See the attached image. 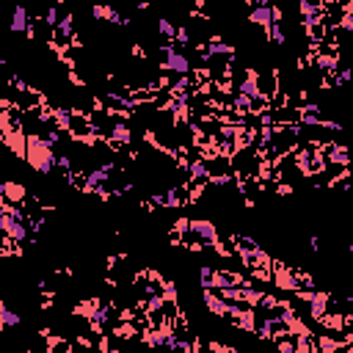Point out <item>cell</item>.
<instances>
[{"mask_svg": "<svg viewBox=\"0 0 353 353\" xmlns=\"http://www.w3.org/2000/svg\"><path fill=\"white\" fill-rule=\"evenodd\" d=\"M190 229H193L199 238H204L207 243H215L218 240V234H215V226L210 224V221H193V224H190Z\"/></svg>", "mask_w": 353, "mask_h": 353, "instance_id": "obj_3", "label": "cell"}, {"mask_svg": "<svg viewBox=\"0 0 353 353\" xmlns=\"http://www.w3.org/2000/svg\"><path fill=\"white\" fill-rule=\"evenodd\" d=\"M248 19L257 22V25L270 28V25H273V9H270V6H265V3H260V6L251 11V17H248Z\"/></svg>", "mask_w": 353, "mask_h": 353, "instance_id": "obj_2", "label": "cell"}, {"mask_svg": "<svg viewBox=\"0 0 353 353\" xmlns=\"http://www.w3.org/2000/svg\"><path fill=\"white\" fill-rule=\"evenodd\" d=\"M204 304L212 306V312H218V315H226V312H232V306H226L224 301H218L212 292H204Z\"/></svg>", "mask_w": 353, "mask_h": 353, "instance_id": "obj_5", "label": "cell"}, {"mask_svg": "<svg viewBox=\"0 0 353 353\" xmlns=\"http://www.w3.org/2000/svg\"><path fill=\"white\" fill-rule=\"evenodd\" d=\"M160 50H163V55H166V61L160 64V66H163V69H171V72H176V75H185V72L190 69L188 58L176 53V47H174V44H163V47H160Z\"/></svg>", "mask_w": 353, "mask_h": 353, "instance_id": "obj_1", "label": "cell"}, {"mask_svg": "<svg viewBox=\"0 0 353 353\" xmlns=\"http://www.w3.org/2000/svg\"><path fill=\"white\" fill-rule=\"evenodd\" d=\"M44 17H47V25H55V17H58V11H55V9H50L47 14H44Z\"/></svg>", "mask_w": 353, "mask_h": 353, "instance_id": "obj_8", "label": "cell"}, {"mask_svg": "<svg viewBox=\"0 0 353 353\" xmlns=\"http://www.w3.org/2000/svg\"><path fill=\"white\" fill-rule=\"evenodd\" d=\"M158 31L166 36V39H174V33H176V28L171 25L168 19H158Z\"/></svg>", "mask_w": 353, "mask_h": 353, "instance_id": "obj_7", "label": "cell"}, {"mask_svg": "<svg viewBox=\"0 0 353 353\" xmlns=\"http://www.w3.org/2000/svg\"><path fill=\"white\" fill-rule=\"evenodd\" d=\"M0 323H3V326H19V318L14 312H9L6 306H0Z\"/></svg>", "mask_w": 353, "mask_h": 353, "instance_id": "obj_6", "label": "cell"}, {"mask_svg": "<svg viewBox=\"0 0 353 353\" xmlns=\"http://www.w3.org/2000/svg\"><path fill=\"white\" fill-rule=\"evenodd\" d=\"M11 31H28V11L25 9H14V19H11Z\"/></svg>", "mask_w": 353, "mask_h": 353, "instance_id": "obj_4", "label": "cell"}]
</instances>
